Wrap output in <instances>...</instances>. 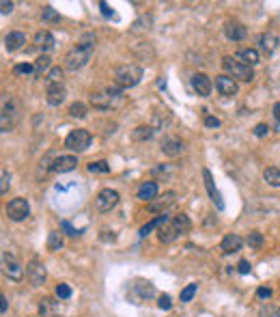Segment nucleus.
<instances>
[{"mask_svg":"<svg viewBox=\"0 0 280 317\" xmlns=\"http://www.w3.org/2000/svg\"><path fill=\"white\" fill-rule=\"evenodd\" d=\"M13 74L15 76H31V74H35V65L20 63V65H15V67H13Z\"/></svg>","mask_w":280,"mask_h":317,"instance_id":"38","label":"nucleus"},{"mask_svg":"<svg viewBox=\"0 0 280 317\" xmlns=\"http://www.w3.org/2000/svg\"><path fill=\"white\" fill-rule=\"evenodd\" d=\"M56 296L61 298V300H69L71 298V287L67 283H58L56 285Z\"/></svg>","mask_w":280,"mask_h":317,"instance_id":"41","label":"nucleus"},{"mask_svg":"<svg viewBox=\"0 0 280 317\" xmlns=\"http://www.w3.org/2000/svg\"><path fill=\"white\" fill-rule=\"evenodd\" d=\"M65 244V237L61 231H50V235H47V250H52V253H58V250L63 248Z\"/></svg>","mask_w":280,"mask_h":317,"instance_id":"29","label":"nucleus"},{"mask_svg":"<svg viewBox=\"0 0 280 317\" xmlns=\"http://www.w3.org/2000/svg\"><path fill=\"white\" fill-rule=\"evenodd\" d=\"M254 136H259V138H263V136L270 134V125L267 123H259V125H254Z\"/></svg>","mask_w":280,"mask_h":317,"instance_id":"43","label":"nucleus"},{"mask_svg":"<svg viewBox=\"0 0 280 317\" xmlns=\"http://www.w3.org/2000/svg\"><path fill=\"white\" fill-rule=\"evenodd\" d=\"M91 104L97 110H115L125 104V95L121 87H108L91 93Z\"/></svg>","mask_w":280,"mask_h":317,"instance_id":"1","label":"nucleus"},{"mask_svg":"<svg viewBox=\"0 0 280 317\" xmlns=\"http://www.w3.org/2000/svg\"><path fill=\"white\" fill-rule=\"evenodd\" d=\"M2 272H4V276L11 278V280H20L24 276V266L15 259L13 255L4 253L2 255Z\"/></svg>","mask_w":280,"mask_h":317,"instance_id":"9","label":"nucleus"},{"mask_svg":"<svg viewBox=\"0 0 280 317\" xmlns=\"http://www.w3.org/2000/svg\"><path fill=\"white\" fill-rule=\"evenodd\" d=\"M175 201H177V194L172 192V190H168V192H164L162 196H158L156 201L149 203V209H151V212H162V214H166V209H168L170 205H175Z\"/></svg>","mask_w":280,"mask_h":317,"instance_id":"17","label":"nucleus"},{"mask_svg":"<svg viewBox=\"0 0 280 317\" xmlns=\"http://www.w3.org/2000/svg\"><path fill=\"white\" fill-rule=\"evenodd\" d=\"M26 276H28V280H31L35 287L43 285L45 283V276H47L45 266L39 259H31V261L26 263Z\"/></svg>","mask_w":280,"mask_h":317,"instance_id":"11","label":"nucleus"},{"mask_svg":"<svg viewBox=\"0 0 280 317\" xmlns=\"http://www.w3.org/2000/svg\"><path fill=\"white\" fill-rule=\"evenodd\" d=\"M237 270H240V274H248L250 270H252V266H250V263H248L246 259H241V261H240V266H237Z\"/></svg>","mask_w":280,"mask_h":317,"instance_id":"49","label":"nucleus"},{"mask_svg":"<svg viewBox=\"0 0 280 317\" xmlns=\"http://www.w3.org/2000/svg\"><path fill=\"white\" fill-rule=\"evenodd\" d=\"M205 128H220V119L207 115V117H205Z\"/></svg>","mask_w":280,"mask_h":317,"instance_id":"46","label":"nucleus"},{"mask_svg":"<svg viewBox=\"0 0 280 317\" xmlns=\"http://www.w3.org/2000/svg\"><path fill=\"white\" fill-rule=\"evenodd\" d=\"M160 147H162L164 155H168V158H177V155H181L186 151V142L181 138H164Z\"/></svg>","mask_w":280,"mask_h":317,"instance_id":"18","label":"nucleus"},{"mask_svg":"<svg viewBox=\"0 0 280 317\" xmlns=\"http://www.w3.org/2000/svg\"><path fill=\"white\" fill-rule=\"evenodd\" d=\"M45 69H50V56L41 54V56H37V61H35V76H41Z\"/></svg>","mask_w":280,"mask_h":317,"instance_id":"34","label":"nucleus"},{"mask_svg":"<svg viewBox=\"0 0 280 317\" xmlns=\"http://www.w3.org/2000/svg\"><path fill=\"white\" fill-rule=\"evenodd\" d=\"M56 44V39H54V35H52L50 31H39L37 35H35V47L37 50H41L45 54V52H50L52 47H54Z\"/></svg>","mask_w":280,"mask_h":317,"instance_id":"22","label":"nucleus"},{"mask_svg":"<svg viewBox=\"0 0 280 317\" xmlns=\"http://www.w3.org/2000/svg\"><path fill=\"white\" fill-rule=\"evenodd\" d=\"M7 307H9V302H7V298H0V311H2V313H7Z\"/></svg>","mask_w":280,"mask_h":317,"instance_id":"52","label":"nucleus"},{"mask_svg":"<svg viewBox=\"0 0 280 317\" xmlns=\"http://www.w3.org/2000/svg\"><path fill=\"white\" fill-rule=\"evenodd\" d=\"M28 214H31V205H28V201L22 199V196L11 199L7 203V216L13 220V223H22V220H26Z\"/></svg>","mask_w":280,"mask_h":317,"instance_id":"8","label":"nucleus"},{"mask_svg":"<svg viewBox=\"0 0 280 317\" xmlns=\"http://www.w3.org/2000/svg\"><path fill=\"white\" fill-rule=\"evenodd\" d=\"M158 307L162 309V311H170V307H172V300H170V296L168 294H162L158 298Z\"/></svg>","mask_w":280,"mask_h":317,"instance_id":"42","label":"nucleus"},{"mask_svg":"<svg viewBox=\"0 0 280 317\" xmlns=\"http://www.w3.org/2000/svg\"><path fill=\"white\" fill-rule=\"evenodd\" d=\"M168 220H170V216H168V214H160L158 218H153L151 223H147L145 226H142L138 235H140V237H147V235H149V233H151L153 229H160V226H164L166 223H168Z\"/></svg>","mask_w":280,"mask_h":317,"instance_id":"27","label":"nucleus"},{"mask_svg":"<svg viewBox=\"0 0 280 317\" xmlns=\"http://www.w3.org/2000/svg\"><path fill=\"white\" fill-rule=\"evenodd\" d=\"M241 246H243V240L237 233H229V235H224V240L220 242V250L226 255L237 253V250H241Z\"/></svg>","mask_w":280,"mask_h":317,"instance_id":"23","label":"nucleus"},{"mask_svg":"<svg viewBox=\"0 0 280 317\" xmlns=\"http://www.w3.org/2000/svg\"><path fill=\"white\" fill-rule=\"evenodd\" d=\"M274 119H276L278 125H280V101H276V104H274Z\"/></svg>","mask_w":280,"mask_h":317,"instance_id":"51","label":"nucleus"},{"mask_svg":"<svg viewBox=\"0 0 280 317\" xmlns=\"http://www.w3.org/2000/svg\"><path fill=\"white\" fill-rule=\"evenodd\" d=\"M78 166V158L76 155H58V158L52 160L50 171L52 173H69Z\"/></svg>","mask_w":280,"mask_h":317,"instance_id":"14","label":"nucleus"},{"mask_svg":"<svg viewBox=\"0 0 280 317\" xmlns=\"http://www.w3.org/2000/svg\"><path fill=\"white\" fill-rule=\"evenodd\" d=\"M224 35H226V39L229 41H241V39H246V26L240 22V20H229L226 22V26H224Z\"/></svg>","mask_w":280,"mask_h":317,"instance_id":"16","label":"nucleus"},{"mask_svg":"<svg viewBox=\"0 0 280 317\" xmlns=\"http://www.w3.org/2000/svg\"><path fill=\"white\" fill-rule=\"evenodd\" d=\"M140 80H142L140 65L129 63V65H119L115 69V82H117V87H121V89H132L138 85Z\"/></svg>","mask_w":280,"mask_h":317,"instance_id":"4","label":"nucleus"},{"mask_svg":"<svg viewBox=\"0 0 280 317\" xmlns=\"http://www.w3.org/2000/svg\"><path fill=\"white\" fill-rule=\"evenodd\" d=\"M2 132H11V128L17 123V119H20V106H17V101L11 97V95L4 93L2 97Z\"/></svg>","mask_w":280,"mask_h":317,"instance_id":"6","label":"nucleus"},{"mask_svg":"<svg viewBox=\"0 0 280 317\" xmlns=\"http://www.w3.org/2000/svg\"><path fill=\"white\" fill-rule=\"evenodd\" d=\"M261 317H280V309H261Z\"/></svg>","mask_w":280,"mask_h":317,"instance_id":"47","label":"nucleus"},{"mask_svg":"<svg viewBox=\"0 0 280 317\" xmlns=\"http://www.w3.org/2000/svg\"><path fill=\"white\" fill-rule=\"evenodd\" d=\"M91 140L93 136L88 134L86 130H74L67 134V138H65V147L71 149V151H86L88 147H91Z\"/></svg>","mask_w":280,"mask_h":317,"instance_id":"7","label":"nucleus"},{"mask_svg":"<svg viewBox=\"0 0 280 317\" xmlns=\"http://www.w3.org/2000/svg\"><path fill=\"white\" fill-rule=\"evenodd\" d=\"M93 47H95V39L74 45V47H71V50L67 52V54H65V69H69V71H78V69H82L88 61H91Z\"/></svg>","mask_w":280,"mask_h":317,"instance_id":"3","label":"nucleus"},{"mask_svg":"<svg viewBox=\"0 0 280 317\" xmlns=\"http://www.w3.org/2000/svg\"><path fill=\"white\" fill-rule=\"evenodd\" d=\"M196 291H199V285L196 283H190L188 287H183L181 289V302H190L196 296Z\"/></svg>","mask_w":280,"mask_h":317,"instance_id":"36","label":"nucleus"},{"mask_svg":"<svg viewBox=\"0 0 280 317\" xmlns=\"http://www.w3.org/2000/svg\"><path fill=\"white\" fill-rule=\"evenodd\" d=\"M246 244L250 246V250H259L261 246H263V233H261V231H252V233L248 235Z\"/></svg>","mask_w":280,"mask_h":317,"instance_id":"32","label":"nucleus"},{"mask_svg":"<svg viewBox=\"0 0 280 317\" xmlns=\"http://www.w3.org/2000/svg\"><path fill=\"white\" fill-rule=\"evenodd\" d=\"M117 203H119V192L112 188H104L95 196V207H97V212H110Z\"/></svg>","mask_w":280,"mask_h":317,"instance_id":"10","label":"nucleus"},{"mask_svg":"<svg viewBox=\"0 0 280 317\" xmlns=\"http://www.w3.org/2000/svg\"><path fill=\"white\" fill-rule=\"evenodd\" d=\"M190 229H192L190 218L186 216V214H177V216H172L164 226H160V229H158V237H160V242L170 244V242H175L177 237L190 233Z\"/></svg>","mask_w":280,"mask_h":317,"instance_id":"2","label":"nucleus"},{"mask_svg":"<svg viewBox=\"0 0 280 317\" xmlns=\"http://www.w3.org/2000/svg\"><path fill=\"white\" fill-rule=\"evenodd\" d=\"M151 15H145V17H140V20L138 22H136L134 24V28H132V31L134 33H142V31H149V28H151Z\"/></svg>","mask_w":280,"mask_h":317,"instance_id":"39","label":"nucleus"},{"mask_svg":"<svg viewBox=\"0 0 280 317\" xmlns=\"http://www.w3.org/2000/svg\"><path fill=\"white\" fill-rule=\"evenodd\" d=\"M61 313V304L54 298H41L39 300V315L41 317H56Z\"/></svg>","mask_w":280,"mask_h":317,"instance_id":"24","label":"nucleus"},{"mask_svg":"<svg viewBox=\"0 0 280 317\" xmlns=\"http://www.w3.org/2000/svg\"><path fill=\"white\" fill-rule=\"evenodd\" d=\"M9 186H11V175H9L7 169H2V171H0V192L7 194L9 192Z\"/></svg>","mask_w":280,"mask_h":317,"instance_id":"40","label":"nucleus"},{"mask_svg":"<svg viewBox=\"0 0 280 317\" xmlns=\"http://www.w3.org/2000/svg\"><path fill=\"white\" fill-rule=\"evenodd\" d=\"M222 67L233 80H241V82H252L254 80L252 67H246V65H241L240 61H235V58H231V56L222 58Z\"/></svg>","mask_w":280,"mask_h":317,"instance_id":"5","label":"nucleus"},{"mask_svg":"<svg viewBox=\"0 0 280 317\" xmlns=\"http://www.w3.org/2000/svg\"><path fill=\"white\" fill-rule=\"evenodd\" d=\"M202 179H205V188H207V192H209V199L216 203L218 209H224L222 194H220V190L216 188V183H213V175H211L209 169H202Z\"/></svg>","mask_w":280,"mask_h":317,"instance_id":"15","label":"nucleus"},{"mask_svg":"<svg viewBox=\"0 0 280 317\" xmlns=\"http://www.w3.org/2000/svg\"><path fill=\"white\" fill-rule=\"evenodd\" d=\"M263 179H265L267 186L280 188V169L278 166H267V169L263 171Z\"/></svg>","mask_w":280,"mask_h":317,"instance_id":"28","label":"nucleus"},{"mask_svg":"<svg viewBox=\"0 0 280 317\" xmlns=\"http://www.w3.org/2000/svg\"><path fill=\"white\" fill-rule=\"evenodd\" d=\"M61 226H63V229L65 231H67V235H71V237H78L80 235V229H74V226H71V223H69V220H63V223H61Z\"/></svg>","mask_w":280,"mask_h":317,"instance_id":"44","label":"nucleus"},{"mask_svg":"<svg viewBox=\"0 0 280 317\" xmlns=\"http://www.w3.org/2000/svg\"><path fill=\"white\" fill-rule=\"evenodd\" d=\"M153 132L156 130H153L151 125H138V128L132 132V138L134 140H149L153 136Z\"/></svg>","mask_w":280,"mask_h":317,"instance_id":"31","label":"nucleus"},{"mask_svg":"<svg viewBox=\"0 0 280 317\" xmlns=\"http://www.w3.org/2000/svg\"><path fill=\"white\" fill-rule=\"evenodd\" d=\"M270 296H272L270 287H259L257 289V298H261V300H265V298H270Z\"/></svg>","mask_w":280,"mask_h":317,"instance_id":"48","label":"nucleus"},{"mask_svg":"<svg viewBox=\"0 0 280 317\" xmlns=\"http://www.w3.org/2000/svg\"><path fill=\"white\" fill-rule=\"evenodd\" d=\"M24 45H26V35L20 31H13L4 37V47H7L9 52H17V50H22Z\"/></svg>","mask_w":280,"mask_h":317,"instance_id":"25","label":"nucleus"},{"mask_svg":"<svg viewBox=\"0 0 280 317\" xmlns=\"http://www.w3.org/2000/svg\"><path fill=\"white\" fill-rule=\"evenodd\" d=\"M136 199L140 201H156L158 199V183L156 181H142L138 190H136Z\"/></svg>","mask_w":280,"mask_h":317,"instance_id":"21","label":"nucleus"},{"mask_svg":"<svg viewBox=\"0 0 280 317\" xmlns=\"http://www.w3.org/2000/svg\"><path fill=\"white\" fill-rule=\"evenodd\" d=\"M41 20L47 22V24H56V22H61V15L56 13V9L43 7V9H41Z\"/></svg>","mask_w":280,"mask_h":317,"instance_id":"33","label":"nucleus"},{"mask_svg":"<svg viewBox=\"0 0 280 317\" xmlns=\"http://www.w3.org/2000/svg\"><path fill=\"white\" fill-rule=\"evenodd\" d=\"M235 61H240L241 65H246V67H254V65H259V61H261L259 50H254V47H243V50H237Z\"/></svg>","mask_w":280,"mask_h":317,"instance_id":"19","label":"nucleus"},{"mask_svg":"<svg viewBox=\"0 0 280 317\" xmlns=\"http://www.w3.org/2000/svg\"><path fill=\"white\" fill-rule=\"evenodd\" d=\"M0 11H2V15L11 13V11H13V2H7V0H2V2H0Z\"/></svg>","mask_w":280,"mask_h":317,"instance_id":"50","label":"nucleus"},{"mask_svg":"<svg viewBox=\"0 0 280 317\" xmlns=\"http://www.w3.org/2000/svg\"><path fill=\"white\" fill-rule=\"evenodd\" d=\"M99 9H101V15H104V17H112V15H115V11L110 9V4L104 2V0L99 2Z\"/></svg>","mask_w":280,"mask_h":317,"instance_id":"45","label":"nucleus"},{"mask_svg":"<svg viewBox=\"0 0 280 317\" xmlns=\"http://www.w3.org/2000/svg\"><path fill=\"white\" fill-rule=\"evenodd\" d=\"M63 76H65V71L61 67H52L50 74H47V82H50V85H61Z\"/></svg>","mask_w":280,"mask_h":317,"instance_id":"37","label":"nucleus"},{"mask_svg":"<svg viewBox=\"0 0 280 317\" xmlns=\"http://www.w3.org/2000/svg\"><path fill=\"white\" fill-rule=\"evenodd\" d=\"M192 89L199 97H209L211 95V89H213V82L211 78L207 74H194L192 76Z\"/></svg>","mask_w":280,"mask_h":317,"instance_id":"12","label":"nucleus"},{"mask_svg":"<svg viewBox=\"0 0 280 317\" xmlns=\"http://www.w3.org/2000/svg\"><path fill=\"white\" fill-rule=\"evenodd\" d=\"M88 173H93V175H106V173H110V166L106 160H93V162L86 164Z\"/></svg>","mask_w":280,"mask_h":317,"instance_id":"30","label":"nucleus"},{"mask_svg":"<svg viewBox=\"0 0 280 317\" xmlns=\"http://www.w3.org/2000/svg\"><path fill=\"white\" fill-rule=\"evenodd\" d=\"M69 115L74 119H84L86 117V106L82 104V101H74V104L69 106Z\"/></svg>","mask_w":280,"mask_h":317,"instance_id":"35","label":"nucleus"},{"mask_svg":"<svg viewBox=\"0 0 280 317\" xmlns=\"http://www.w3.org/2000/svg\"><path fill=\"white\" fill-rule=\"evenodd\" d=\"M278 44H280V39H278V35H274V33H263L259 37V47L265 52V54H274Z\"/></svg>","mask_w":280,"mask_h":317,"instance_id":"26","label":"nucleus"},{"mask_svg":"<svg viewBox=\"0 0 280 317\" xmlns=\"http://www.w3.org/2000/svg\"><path fill=\"white\" fill-rule=\"evenodd\" d=\"M65 97H67V91H65L63 85H47V93H45V99L50 106H61Z\"/></svg>","mask_w":280,"mask_h":317,"instance_id":"20","label":"nucleus"},{"mask_svg":"<svg viewBox=\"0 0 280 317\" xmlns=\"http://www.w3.org/2000/svg\"><path fill=\"white\" fill-rule=\"evenodd\" d=\"M216 89L222 97H235L240 87H237V80H233L231 76H218L216 78Z\"/></svg>","mask_w":280,"mask_h":317,"instance_id":"13","label":"nucleus"}]
</instances>
